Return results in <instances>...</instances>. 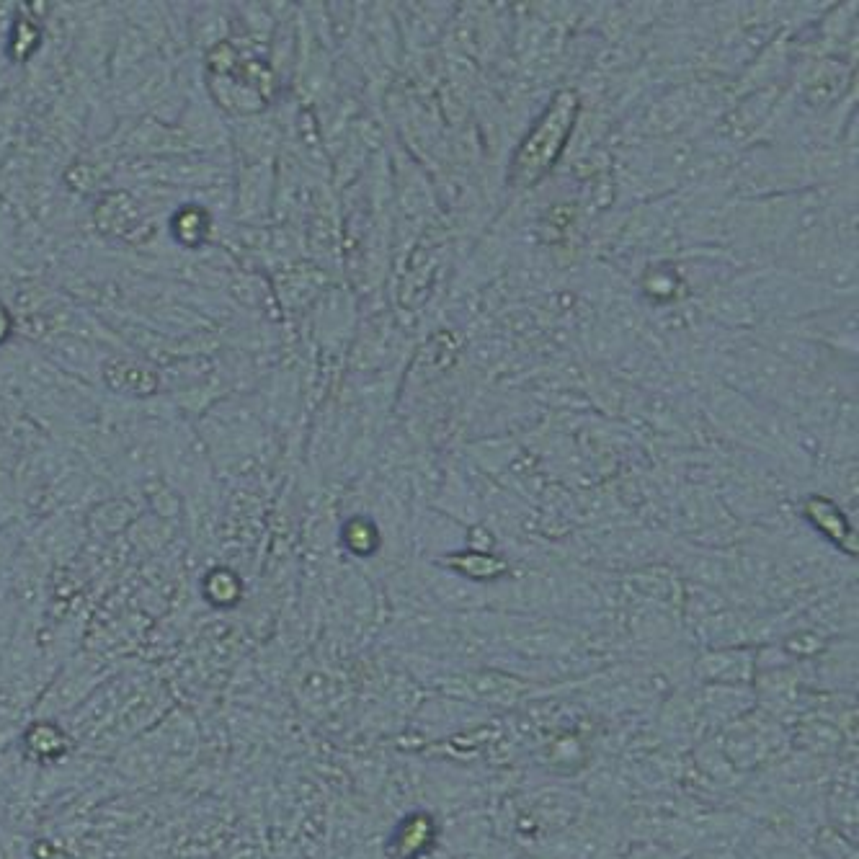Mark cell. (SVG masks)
<instances>
[{
  "mask_svg": "<svg viewBox=\"0 0 859 859\" xmlns=\"http://www.w3.org/2000/svg\"><path fill=\"white\" fill-rule=\"evenodd\" d=\"M578 111H581V101H578L576 93H555V99L550 101L537 127L529 132L527 140L522 142V148L516 150L514 160H511L509 184L514 189H529V186H534L540 178H545L547 173L553 171L560 153L571 140Z\"/></svg>",
  "mask_w": 859,
  "mask_h": 859,
  "instance_id": "6da1fadb",
  "label": "cell"
},
{
  "mask_svg": "<svg viewBox=\"0 0 859 859\" xmlns=\"http://www.w3.org/2000/svg\"><path fill=\"white\" fill-rule=\"evenodd\" d=\"M8 333H11V315L3 305H0V341H6Z\"/></svg>",
  "mask_w": 859,
  "mask_h": 859,
  "instance_id": "7a4b0ae2",
  "label": "cell"
}]
</instances>
